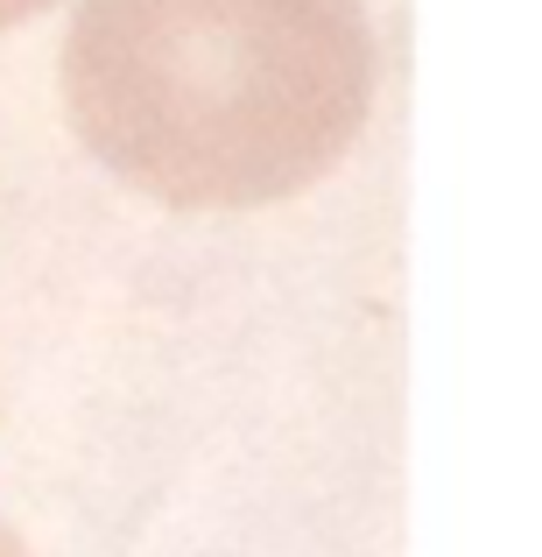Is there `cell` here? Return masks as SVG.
<instances>
[{
  "label": "cell",
  "mask_w": 542,
  "mask_h": 557,
  "mask_svg": "<svg viewBox=\"0 0 542 557\" xmlns=\"http://www.w3.org/2000/svg\"><path fill=\"white\" fill-rule=\"evenodd\" d=\"M50 8H64V0H0V36L22 28V22H36V14H50Z\"/></svg>",
  "instance_id": "7a4b0ae2"
},
{
  "label": "cell",
  "mask_w": 542,
  "mask_h": 557,
  "mask_svg": "<svg viewBox=\"0 0 542 557\" xmlns=\"http://www.w3.org/2000/svg\"><path fill=\"white\" fill-rule=\"evenodd\" d=\"M0 557H36V550H28V544H22V530H14V522H8V516H0Z\"/></svg>",
  "instance_id": "3957f363"
},
{
  "label": "cell",
  "mask_w": 542,
  "mask_h": 557,
  "mask_svg": "<svg viewBox=\"0 0 542 557\" xmlns=\"http://www.w3.org/2000/svg\"><path fill=\"white\" fill-rule=\"evenodd\" d=\"M71 135L169 212L303 198L374 121L360 0H78L56 57Z\"/></svg>",
  "instance_id": "6da1fadb"
}]
</instances>
